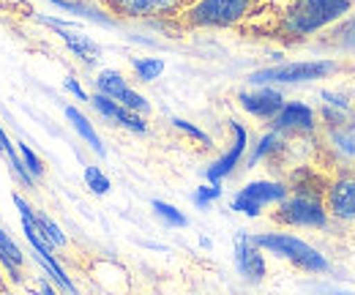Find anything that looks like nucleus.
Listing matches in <instances>:
<instances>
[{
  "mask_svg": "<svg viewBox=\"0 0 355 295\" xmlns=\"http://www.w3.org/2000/svg\"><path fill=\"white\" fill-rule=\"evenodd\" d=\"M17 151H19V156H22V165H25V169L33 175V180L44 175V165H42V159H39V156L31 151V145H25V142H17Z\"/></svg>",
  "mask_w": 355,
  "mask_h": 295,
  "instance_id": "nucleus-22",
  "label": "nucleus"
},
{
  "mask_svg": "<svg viewBox=\"0 0 355 295\" xmlns=\"http://www.w3.org/2000/svg\"><path fill=\"white\" fill-rule=\"evenodd\" d=\"M328 142L342 162H355V118H345L339 124H328Z\"/></svg>",
  "mask_w": 355,
  "mask_h": 295,
  "instance_id": "nucleus-15",
  "label": "nucleus"
},
{
  "mask_svg": "<svg viewBox=\"0 0 355 295\" xmlns=\"http://www.w3.org/2000/svg\"><path fill=\"white\" fill-rule=\"evenodd\" d=\"M350 8L353 0H293L290 8L282 14L279 28L290 39H304L342 19Z\"/></svg>",
  "mask_w": 355,
  "mask_h": 295,
  "instance_id": "nucleus-1",
  "label": "nucleus"
},
{
  "mask_svg": "<svg viewBox=\"0 0 355 295\" xmlns=\"http://www.w3.org/2000/svg\"><path fill=\"white\" fill-rule=\"evenodd\" d=\"M93 83H96V93H101V96L118 101L121 107L132 110L137 115H142V112L150 110V104L145 101V96H139L132 85L123 80V74H118V71H112V69L98 71V77H96Z\"/></svg>",
  "mask_w": 355,
  "mask_h": 295,
  "instance_id": "nucleus-7",
  "label": "nucleus"
},
{
  "mask_svg": "<svg viewBox=\"0 0 355 295\" xmlns=\"http://www.w3.org/2000/svg\"><path fill=\"white\" fill-rule=\"evenodd\" d=\"M219 197H222V186H219V183H208V186H200L191 200H194L197 208H208V205H211L214 200H219Z\"/></svg>",
  "mask_w": 355,
  "mask_h": 295,
  "instance_id": "nucleus-24",
  "label": "nucleus"
},
{
  "mask_svg": "<svg viewBox=\"0 0 355 295\" xmlns=\"http://www.w3.org/2000/svg\"><path fill=\"white\" fill-rule=\"evenodd\" d=\"M60 39H63V44L83 60V63H88V66H93L96 60H98V55H101V49H98V44L93 42V39H88V36H83V33H74V31H69V28H63L60 33H58Z\"/></svg>",
  "mask_w": 355,
  "mask_h": 295,
  "instance_id": "nucleus-16",
  "label": "nucleus"
},
{
  "mask_svg": "<svg viewBox=\"0 0 355 295\" xmlns=\"http://www.w3.org/2000/svg\"><path fill=\"white\" fill-rule=\"evenodd\" d=\"M85 183H88V189L93 194H107L110 192V178L101 172L98 167H85Z\"/></svg>",
  "mask_w": 355,
  "mask_h": 295,
  "instance_id": "nucleus-23",
  "label": "nucleus"
},
{
  "mask_svg": "<svg viewBox=\"0 0 355 295\" xmlns=\"http://www.w3.org/2000/svg\"><path fill=\"white\" fill-rule=\"evenodd\" d=\"M273 221L287 224V227L322 230L328 224V208H325L322 197H317V194H287V200H282L273 213Z\"/></svg>",
  "mask_w": 355,
  "mask_h": 295,
  "instance_id": "nucleus-4",
  "label": "nucleus"
},
{
  "mask_svg": "<svg viewBox=\"0 0 355 295\" xmlns=\"http://www.w3.org/2000/svg\"><path fill=\"white\" fill-rule=\"evenodd\" d=\"M36 295H58V293L52 290V285H49V282H42V285H39V290H36Z\"/></svg>",
  "mask_w": 355,
  "mask_h": 295,
  "instance_id": "nucleus-28",
  "label": "nucleus"
},
{
  "mask_svg": "<svg viewBox=\"0 0 355 295\" xmlns=\"http://www.w3.org/2000/svg\"><path fill=\"white\" fill-rule=\"evenodd\" d=\"M287 194L290 189L282 180H252L232 197V211L257 216L266 205H279L282 200H287Z\"/></svg>",
  "mask_w": 355,
  "mask_h": 295,
  "instance_id": "nucleus-6",
  "label": "nucleus"
},
{
  "mask_svg": "<svg viewBox=\"0 0 355 295\" xmlns=\"http://www.w3.org/2000/svg\"><path fill=\"white\" fill-rule=\"evenodd\" d=\"M336 36H345V42H353V39H355V22L345 25V28H342V31H339Z\"/></svg>",
  "mask_w": 355,
  "mask_h": 295,
  "instance_id": "nucleus-27",
  "label": "nucleus"
},
{
  "mask_svg": "<svg viewBox=\"0 0 355 295\" xmlns=\"http://www.w3.org/2000/svg\"><path fill=\"white\" fill-rule=\"evenodd\" d=\"M235 268H238V273H241L246 282H252V285H257V282L266 279V273H268L266 257H263V249L252 241L249 233H238V235H235Z\"/></svg>",
  "mask_w": 355,
  "mask_h": 295,
  "instance_id": "nucleus-8",
  "label": "nucleus"
},
{
  "mask_svg": "<svg viewBox=\"0 0 355 295\" xmlns=\"http://www.w3.org/2000/svg\"><path fill=\"white\" fill-rule=\"evenodd\" d=\"M107 8L129 19H150L178 14L183 8V0H107Z\"/></svg>",
  "mask_w": 355,
  "mask_h": 295,
  "instance_id": "nucleus-9",
  "label": "nucleus"
},
{
  "mask_svg": "<svg viewBox=\"0 0 355 295\" xmlns=\"http://www.w3.org/2000/svg\"><path fill=\"white\" fill-rule=\"evenodd\" d=\"M284 148V134H279V131H268L266 137L257 142V148H254V153L249 156V167H254L257 162H263L268 156H273V153H279Z\"/></svg>",
  "mask_w": 355,
  "mask_h": 295,
  "instance_id": "nucleus-19",
  "label": "nucleus"
},
{
  "mask_svg": "<svg viewBox=\"0 0 355 295\" xmlns=\"http://www.w3.org/2000/svg\"><path fill=\"white\" fill-rule=\"evenodd\" d=\"M241 107L254 115V118H263V121H273L279 115V110L284 107V96L273 87H257V90H243L238 96Z\"/></svg>",
  "mask_w": 355,
  "mask_h": 295,
  "instance_id": "nucleus-12",
  "label": "nucleus"
},
{
  "mask_svg": "<svg viewBox=\"0 0 355 295\" xmlns=\"http://www.w3.org/2000/svg\"><path fill=\"white\" fill-rule=\"evenodd\" d=\"M66 118L71 121V126L77 128V134L88 142L90 148H93L98 156H104V145H101V140H98V134H96V128H93V124H90L88 118H85L77 107H66Z\"/></svg>",
  "mask_w": 355,
  "mask_h": 295,
  "instance_id": "nucleus-17",
  "label": "nucleus"
},
{
  "mask_svg": "<svg viewBox=\"0 0 355 295\" xmlns=\"http://www.w3.org/2000/svg\"><path fill=\"white\" fill-rule=\"evenodd\" d=\"M66 90H69V93H74V96H77L80 101H90V99H88V93L83 90V85L77 83L74 77H69V80H66Z\"/></svg>",
  "mask_w": 355,
  "mask_h": 295,
  "instance_id": "nucleus-26",
  "label": "nucleus"
},
{
  "mask_svg": "<svg viewBox=\"0 0 355 295\" xmlns=\"http://www.w3.org/2000/svg\"><path fill=\"white\" fill-rule=\"evenodd\" d=\"M252 241L260 249H266V252L276 254L282 260H290L301 271H309V273H325L328 271V260L317 252L314 246H309L306 241H301L295 235H287V233H260V235H252Z\"/></svg>",
  "mask_w": 355,
  "mask_h": 295,
  "instance_id": "nucleus-2",
  "label": "nucleus"
},
{
  "mask_svg": "<svg viewBox=\"0 0 355 295\" xmlns=\"http://www.w3.org/2000/svg\"><path fill=\"white\" fill-rule=\"evenodd\" d=\"M90 104L96 107L98 115H104L107 121H112V124H118V126L129 128L134 134H145V131H148V124H145L142 115H137L132 110L121 107L118 101H112V99H107V96H101V93H93V96H90Z\"/></svg>",
  "mask_w": 355,
  "mask_h": 295,
  "instance_id": "nucleus-14",
  "label": "nucleus"
},
{
  "mask_svg": "<svg viewBox=\"0 0 355 295\" xmlns=\"http://www.w3.org/2000/svg\"><path fill=\"white\" fill-rule=\"evenodd\" d=\"M252 8L254 0H197L186 8V19L197 28H230L246 19Z\"/></svg>",
  "mask_w": 355,
  "mask_h": 295,
  "instance_id": "nucleus-3",
  "label": "nucleus"
},
{
  "mask_svg": "<svg viewBox=\"0 0 355 295\" xmlns=\"http://www.w3.org/2000/svg\"><path fill=\"white\" fill-rule=\"evenodd\" d=\"M336 71L334 60H304V63H284V66H273L249 74L252 85H293V83H311V80H322L328 74Z\"/></svg>",
  "mask_w": 355,
  "mask_h": 295,
  "instance_id": "nucleus-5",
  "label": "nucleus"
},
{
  "mask_svg": "<svg viewBox=\"0 0 355 295\" xmlns=\"http://www.w3.org/2000/svg\"><path fill=\"white\" fill-rule=\"evenodd\" d=\"M0 151H3V145H0Z\"/></svg>",
  "mask_w": 355,
  "mask_h": 295,
  "instance_id": "nucleus-30",
  "label": "nucleus"
},
{
  "mask_svg": "<svg viewBox=\"0 0 355 295\" xmlns=\"http://www.w3.org/2000/svg\"><path fill=\"white\" fill-rule=\"evenodd\" d=\"M162 71H164V60H159V58H137V60H134V74H137V80H142V83L159 80Z\"/></svg>",
  "mask_w": 355,
  "mask_h": 295,
  "instance_id": "nucleus-20",
  "label": "nucleus"
},
{
  "mask_svg": "<svg viewBox=\"0 0 355 295\" xmlns=\"http://www.w3.org/2000/svg\"><path fill=\"white\" fill-rule=\"evenodd\" d=\"M33 224H36V233L42 235V241H44L49 249H63L69 241H66V235L60 233V227L49 219V216H44V213L36 211V216H33Z\"/></svg>",
  "mask_w": 355,
  "mask_h": 295,
  "instance_id": "nucleus-18",
  "label": "nucleus"
},
{
  "mask_svg": "<svg viewBox=\"0 0 355 295\" xmlns=\"http://www.w3.org/2000/svg\"><path fill=\"white\" fill-rule=\"evenodd\" d=\"M173 126L180 128L183 134H189L191 140H197V142H202L205 148L211 145V137H208V134H205L202 128H197V126H194V124H189V121H183V118H173Z\"/></svg>",
  "mask_w": 355,
  "mask_h": 295,
  "instance_id": "nucleus-25",
  "label": "nucleus"
},
{
  "mask_svg": "<svg viewBox=\"0 0 355 295\" xmlns=\"http://www.w3.org/2000/svg\"><path fill=\"white\" fill-rule=\"evenodd\" d=\"M153 211H156V216H159L162 221H167L170 227H186V224H189V219L178 211L175 205H170V203L156 200V203H153Z\"/></svg>",
  "mask_w": 355,
  "mask_h": 295,
  "instance_id": "nucleus-21",
  "label": "nucleus"
},
{
  "mask_svg": "<svg viewBox=\"0 0 355 295\" xmlns=\"http://www.w3.org/2000/svg\"><path fill=\"white\" fill-rule=\"evenodd\" d=\"M230 128H232V134H235V142H232V148L224 153L219 162H214L211 167L205 169V178H208L211 183H222L224 178L241 165V159H243V153H246V145H249L246 128L241 126V124H235V121L230 124Z\"/></svg>",
  "mask_w": 355,
  "mask_h": 295,
  "instance_id": "nucleus-13",
  "label": "nucleus"
},
{
  "mask_svg": "<svg viewBox=\"0 0 355 295\" xmlns=\"http://www.w3.org/2000/svg\"><path fill=\"white\" fill-rule=\"evenodd\" d=\"M334 295H355V293H334Z\"/></svg>",
  "mask_w": 355,
  "mask_h": 295,
  "instance_id": "nucleus-29",
  "label": "nucleus"
},
{
  "mask_svg": "<svg viewBox=\"0 0 355 295\" xmlns=\"http://www.w3.org/2000/svg\"><path fill=\"white\" fill-rule=\"evenodd\" d=\"M325 208L342 221H355V175L336 178L325 189Z\"/></svg>",
  "mask_w": 355,
  "mask_h": 295,
  "instance_id": "nucleus-11",
  "label": "nucleus"
},
{
  "mask_svg": "<svg viewBox=\"0 0 355 295\" xmlns=\"http://www.w3.org/2000/svg\"><path fill=\"white\" fill-rule=\"evenodd\" d=\"M270 124H273V131L279 134H311L317 128L314 110L304 101H284V107Z\"/></svg>",
  "mask_w": 355,
  "mask_h": 295,
  "instance_id": "nucleus-10",
  "label": "nucleus"
}]
</instances>
